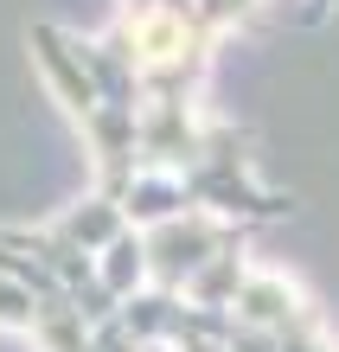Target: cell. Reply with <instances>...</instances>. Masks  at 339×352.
<instances>
[{"label": "cell", "mask_w": 339, "mask_h": 352, "mask_svg": "<svg viewBox=\"0 0 339 352\" xmlns=\"http://www.w3.org/2000/svg\"><path fill=\"white\" fill-rule=\"evenodd\" d=\"M237 7H250V13H256V0H237ZM339 13V0H320V7H314V19H333Z\"/></svg>", "instance_id": "cell-2"}, {"label": "cell", "mask_w": 339, "mask_h": 352, "mask_svg": "<svg viewBox=\"0 0 339 352\" xmlns=\"http://www.w3.org/2000/svg\"><path fill=\"white\" fill-rule=\"evenodd\" d=\"M0 295L45 352H339L314 295L250 263V224L218 205L83 199L0 231Z\"/></svg>", "instance_id": "cell-1"}]
</instances>
